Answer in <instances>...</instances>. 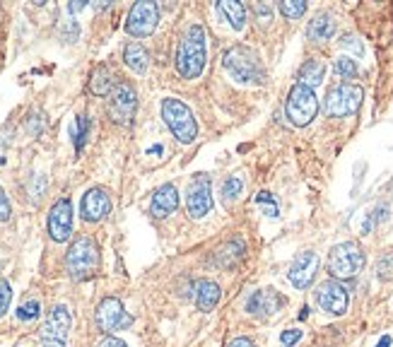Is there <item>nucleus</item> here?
Here are the masks:
<instances>
[{
    "mask_svg": "<svg viewBox=\"0 0 393 347\" xmlns=\"http://www.w3.org/2000/svg\"><path fill=\"white\" fill-rule=\"evenodd\" d=\"M207 58V34L200 25H191L179 42L176 51V70L181 77L195 80L203 72Z\"/></svg>",
    "mask_w": 393,
    "mask_h": 347,
    "instance_id": "1",
    "label": "nucleus"
},
{
    "mask_svg": "<svg viewBox=\"0 0 393 347\" xmlns=\"http://www.w3.org/2000/svg\"><path fill=\"white\" fill-rule=\"evenodd\" d=\"M222 68L229 72L237 82L244 84H261L266 82V65L261 56L251 46H232L222 56Z\"/></svg>",
    "mask_w": 393,
    "mask_h": 347,
    "instance_id": "2",
    "label": "nucleus"
},
{
    "mask_svg": "<svg viewBox=\"0 0 393 347\" xmlns=\"http://www.w3.org/2000/svg\"><path fill=\"white\" fill-rule=\"evenodd\" d=\"M65 268L72 280H87L99 268V246L92 236H77L70 244L68 255H65Z\"/></svg>",
    "mask_w": 393,
    "mask_h": 347,
    "instance_id": "3",
    "label": "nucleus"
},
{
    "mask_svg": "<svg viewBox=\"0 0 393 347\" xmlns=\"http://www.w3.org/2000/svg\"><path fill=\"white\" fill-rule=\"evenodd\" d=\"M162 118H165L167 128L172 130V135L179 142H193L195 135H198V126H195V118L191 109L183 101L174 99V96H167L162 99Z\"/></svg>",
    "mask_w": 393,
    "mask_h": 347,
    "instance_id": "4",
    "label": "nucleus"
},
{
    "mask_svg": "<svg viewBox=\"0 0 393 347\" xmlns=\"http://www.w3.org/2000/svg\"><path fill=\"white\" fill-rule=\"evenodd\" d=\"M364 268V251L355 241H342L330 248L328 272L335 280H352Z\"/></svg>",
    "mask_w": 393,
    "mask_h": 347,
    "instance_id": "5",
    "label": "nucleus"
},
{
    "mask_svg": "<svg viewBox=\"0 0 393 347\" xmlns=\"http://www.w3.org/2000/svg\"><path fill=\"white\" fill-rule=\"evenodd\" d=\"M362 96L364 92L357 84H350V82L335 84V87H330L328 94H326V101H323L326 116H330V118L352 116V113L362 106Z\"/></svg>",
    "mask_w": 393,
    "mask_h": 347,
    "instance_id": "6",
    "label": "nucleus"
},
{
    "mask_svg": "<svg viewBox=\"0 0 393 347\" xmlns=\"http://www.w3.org/2000/svg\"><path fill=\"white\" fill-rule=\"evenodd\" d=\"M285 113L295 126H309L318 113V99L314 94V89L304 87V84H295L288 94V106Z\"/></svg>",
    "mask_w": 393,
    "mask_h": 347,
    "instance_id": "7",
    "label": "nucleus"
},
{
    "mask_svg": "<svg viewBox=\"0 0 393 347\" xmlns=\"http://www.w3.org/2000/svg\"><path fill=\"white\" fill-rule=\"evenodd\" d=\"M138 109V94L133 89V84L119 82L109 94V104H106V111H109V118L119 126H131L133 116H136Z\"/></svg>",
    "mask_w": 393,
    "mask_h": 347,
    "instance_id": "8",
    "label": "nucleus"
},
{
    "mask_svg": "<svg viewBox=\"0 0 393 347\" xmlns=\"http://www.w3.org/2000/svg\"><path fill=\"white\" fill-rule=\"evenodd\" d=\"M68 331H70L68 306L56 304L53 309L49 311L41 331H39V340H41L44 347H65V343H68Z\"/></svg>",
    "mask_w": 393,
    "mask_h": 347,
    "instance_id": "9",
    "label": "nucleus"
},
{
    "mask_svg": "<svg viewBox=\"0 0 393 347\" xmlns=\"http://www.w3.org/2000/svg\"><path fill=\"white\" fill-rule=\"evenodd\" d=\"M157 22H160V8L157 3L150 0H140L131 8V13L126 17V32L131 37H150L157 30Z\"/></svg>",
    "mask_w": 393,
    "mask_h": 347,
    "instance_id": "10",
    "label": "nucleus"
},
{
    "mask_svg": "<svg viewBox=\"0 0 393 347\" xmlns=\"http://www.w3.org/2000/svg\"><path fill=\"white\" fill-rule=\"evenodd\" d=\"M186 210L193 220H203L212 210V193H210V176L195 174L186 189Z\"/></svg>",
    "mask_w": 393,
    "mask_h": 347,
    "instance_id": "11",
    "label": "nucleus"
},
{
    "mask_svg": "<svg viewBox=\"0 0 393 347\" xmlns=\"http://www.w3.org/2000/svg\"><path fill=\"white\" fill-rule=\"evenodd\" d=\"M94 321H97V328L102 333H114L121 331V328H128L133 323V318L128 316V311L123 309V304L116 297H106L99 301L97 314H94Z\"/></svg>",
    "mask_w": 393,
    "mask_h": 347,
    "instance_id": "12",
    "label": "nucleus"
},
{
    "mask_svg": "<svg viewBox=\"0 0 393 347\" xmlns=\"http://www.w3.org/2000/svg\"><path fill=\"white\" fill-rule=\"evenodd\" d=\"M316 304L321 306L326 314L342 316L347 311V304H350V294L342 287L338 280H326L316 287Z\"/></svg>",
    "mask_w": 393,
    "mask_h": 347,
    "instance_id": "13",
    "label": "nucleus"
},
{
    "mask_svg": "<svg viewBox=\"0 0 393 347\" xmlns=\"http://www.w3.org/2000/svg\"><path fill=\"white\" fill-rule=\"evenodd\" d=\"M46 227H49V236H51L53 241H58V244L68 241L70 232H72V203L68 198H58V201L53 203L51 210H49Z\"/></svg>",
    "mask_w": 393,
    "mask_h": 347,
    "instance_id": "14",
    "label": "nucleus"
},
{
    "mask_svg": "<svg viewBox=\"0 0 393 347\" xmlns=\"http://www.w3.org/2000/svg\"><path fill=\"white\" fill-rule=\"evenodd\" d=\"M285 306V297L275 289H258L246 301V311L256 318H271L273 314H278L280 309Z\"/></svg>",
    "mask_w": 393,
    "mask_h": 347,
    "instance_id": "15",
    "label": "nucleus"
},
{
    "mask_svg": "<svg viewBox=\"0 0 393 347\" xmlns=\"http://www.w3.org/2000/svg\"><path fill=\"white\" fill-rule=\"evenodd\" d=\"M316 270H318V255L314 251H302L292 260L288 277L297 289H307L314 282V277H316Z\"/></svg>",
    "mask_w": 393,
    "mask_h": 347,
    "instance_id": "16",
    "label": "nucleus"
},
{
    "mask_svg": "<svg viewBox=\"0 0 393 347\" xmlns=\"http://www.w3.org/2000/svg\"><path fill=\"white\" fill-rule=\"evenodd\" d=\"M109 213H111V198L104 189H99L97 186V189H89L85 196H82L80 215L85 222H99Z\"/></svg>",
    "mask_w": 393,
    "mask_h": 347,
    "instance_id": "17",
    "label": "nucleus"
},
{
    "mask_svg": "<svg viewBox=\"0 0 393 347\" xmlns=\"http://www.w3.org/2000/svg\"><path fill=\"white\" fill-rule=\"evenodd\" d=\"M179 208V191L174 184H165L160 186V189L155 191L153 196V206H150V215L157 220L167 217V215H172L174 210Z\"/></svg>",
    "mask_w": 393,
    "mask_h": 347,
    "instance_id": "18",
    "label": "nucleus"
},
{
    "mask_svg": "<svg viewBox=\"0 0 393 347\" xmlns=\"http://www.w3.org/2000/svg\"><path fill=\"white\" fill-rule=\"evenodd\" d=\"M244 255H246L244 241H241V239H229L224 246H220L215 251V255H212V263L222 270H229V268H237L241 260H244Z\"/></svg>",
    "mask_w": 393,
    "mask_h": 347,
    "instance_id": "19",
    "label": "nucleus"
},
{
    "mask_svg": "<svg viewBox=\"0 0 393 347\" xmlns=\"http://www.w3.org/2000/svg\"><path fill=\"white\" fill-rule=\"evenodd\" d=\"M333 34H335V20L328 13H318L307 27V39L314 44H326Z\"/></svg>",
    "mask_w": 393,
    "mask_h": 347,
    "instance_id": "20",
    "label": "nucleus"
},
{
    "mask_svg": "<svg viewBox=\"0 0 393 347\" xmlns=\"http://www.w3.org/2000/svg\"><path fill=\"white\" fill-rule=\"evenodd\" d=\"M193 297L200 311H212L220 301V284L212 280H198L193 284Z\"/></svg>",
    "mask_w": 393,
    "mask_h": 347,
    "instance_id": "21",
    "label": "nucleus"
},
{
    "mask_svg": "<svg viewBox=\"0 0 393 347\" xmlns=\"http://www.w3.org/2000/svg\"><path fill=\"white\" fill-rule=\"evenodd\" d=\"M114 75H111V68L109 65H97L89 75V92L94 96H106L111 94L114 89Z\"/></svg>",
    "mask_w": 393,
    "mask_h": 347,
    "instance_id": "22",
    "label": "nucleus"
},
{
    "mask_svg": "<svg viewBox=\"0 0 393 347\" xmlns=\"http://www.w3.org/2000/svg\"><path fill=\"white\" fill-rule=\"evenodd\" d=\"M123 61H126V65L131 68L133 72H138V75H143L150 65L148 51H145L143 44H138V42H131L126 49H123Z\"/></svg>",
    "mask_w": 393,
    "mask_h": 347,
    "instance_id": "23",
    "label": "nucleus"
},
{
    "mask_svg": "<svg viewBox=\"0 0 393 347\" xmlns=\"http://www.w3.org/2000/svg\"><path fill=\"white\" fill-rule=\"evenodd\" d=\"M217 13L232 25V30L241 32L246 27V8L237 3V0H222V3H217Z\"/></svg>",
    "mask_w": 393,
    "mask_h": 347,
    "instance_id": "24",
    "label": "nucleus"
},
{
    "mask_svg": "<svg viewBox=\"0 0 393 347\" xmlns=\"http://www.w3.org/2000/svg\"><path fill=\"white\" fill-rule=\"evenodd\" d=\"M326 75V63L318 58H309L304 65L299 68V82L297 84H304V87L314 89L316 84H321V80Z\"/></svg>",
    "mask_w": 393,
    "mask_h": 347,
    "instance_id": "25",
    "label": "nucleus"
},
{
    "mask_svg": "<svg viewBox=\"0 0 393 347\" xmlns=\"http://www.w3.org/2000/svg\"><path fill=\"white\" fill-rule=\"evenodd\" d=\"M220 193H222V201L224 203L237 201L241 193H244V179H241V176H229V179H224Z\"/></svg>",
    "mask_w": 393,
    "mask_h": 347,
    "instance_id": "26",
    "label": "nucleus"
},
{
    "mask_svg": "<svg viewBox=\"0 0 393 347\" xmlns=\"http://www.w3.org/2000/svg\"><path fill=\"white\" fill-rule=\"evenodd\" d=\"M87 133H89V118L87 116H77L75 118V126L70 128V135H72V142H75V150L77 152L85 147Z\"/></svg>",
    "mask_w": 393,
    "mask_h": 347,
    "instance_id": "27",
    "label": "nucleus"
},
{
    "mask_svg": "<svg viewBox=\"0 0 393 347\" xmlns=\"http://www.w3.org/2000/svg\"><path fill=\"white\" fill-rule=\"evenodd\" d=\"M335 72H338L342 80H352V77H357L359 70L350 56H338V58H335Z\"/></svg>",
    "mask_w": 393,
    "mask_h": 347,
    "instance_id": "28",
    "label": "nucleus"
},
{
    "mask_svg": "<svg viewBox=\"0 0 393 347\" xmlns=\"http://www.w3.org/2000/svg\"><path fill=\"white\" fill-rule=\"evenodd\" d=\"M280 13L288 20H299L307 13V3L304 0H285V3H280Z\"/></svg>",
    "mask_w": 393,
    "mask_h": 347,
    "instance_id": "29",
    "label": "nucleus"
},
{
    "mask_svg": "<svg viewBox=\"0 0 393 347\" xmlns=\"http://www.w3.org/2000/svg\"><path fill=\"white\" fill-rule=\"evenodd\" d=\"M376 275L381 280H393V251H384L376 260Z\"/></svg>",
    "mask_w": 393,
    "mask_h": 347,
    "instance_id": "30",
    "label": "nucleus"
},
{
    "mask_svg": "<svg viewBox=\"0 0 393 347\" xmlns=\"http://www.w3.org/2000/svg\"><path fill=\"white\" fill-rule=\"evenodd\" d=\"M39 314H41V306H39L37 299H30L25 301V304L18 309V318L20 321H34V318H39Z\"/></svg>",
    "mask_w": 393,
    "mask_h": 347,
    "instance_id": "31",
    "label": "nucleus"
},
{
    "mask_svg": "<svg viewBox=\"0 0 393 347\" xmlns=\"http://www.w3.org/2000/svg\"><path fill=\"white\" fill-rule=\"evenodd\" d=\"M256 203L263 208V213L268 215V217H278V203L273 201V196L268 191H261L256 196Z\"/></svg>",
    "mask_w": 393,
    "mask_h": 347,
    "instance_id": "32",
    "label": "nucleus"
},
{
    "mask_svg": "<svg viewBox=\"0 0 393 347\" xmlns=\"http://www.w3.org/2000/svg\"><path fill=\"white\" fill-rule=\"evenodd\" d=\"M340 46L345 49V51H350V53H355V56H362L364 53L362 42H359L355 34H345V37L340 39Z\"/></svg>",
    "mask_w": 393,
    "mask_h": 347,
    "instance_id": "33",
    "label": "nucleus"
},
{
    "mask_svg": "<svg viewBox=\"0 0 393 347\" xmlns=\"http://www.w3.org/2000/svg\"><path fill=\"white\" fill-rule=\"evenodd\" d=\"M10 299H13V289H10L8 280H3V277H0V316L8 311Z\"/></svg>",
    "mask_w": 393,
    "mask_h": 347,
    "instance_id": "34",
    "label": "nucleus"
},
{
    "mask_svg": "<svg viewBox=\"0 0 393 347\" xmlns=\"http://www.w3.org/2000/svg\"><path fill=\"white\" fill-rule=\"evenodd\" d=\"M299 338H302V331H297V328H288V331H283V335H280V345L295 347V343H299Z\"/></svg>",
    "mask_w": 393,
    "mask_h": 347,
    "instance_id": "35",
    "label": "nucleus"
},
{
    "mask_svg": "<svg viewBox=\"0 0 393 347\" xmlns=\"http://www.w3.org/2000/svg\"><path fill=\"white\" fill-rule=\"evenodd\" d=\"M254 13H256V20L261 22V25H271V20H273V10H271V5H261V3H256V5H254Z\"/></svg>",
    "mask_w": 393,
    "mask_h": 347,
    "instance_id": "36",
    "label": "nucleus"
},
{
    "mask_svg": "<svg viewBox=\"0 0 393 347\" xmlns=\"http://www.w3.org/2000/svg\"><path fill=\"white\" fill-rule=\"evenodd\" d=\"M10 215H13V208H10V201L8 196H5L3 186H0V222H8Z\"/></svg>",
    "mask_w": 393,
    "mask_h": 347,
    "instance_id": "37",
    "label": "nucleus"
},
{
    "mask_svg": "<svg viewBox=\"0 0 393 347\" xmlns=\"http://www.w3.org/2000/svg\"><path fill=\"white\" fill-rule=\"evenodd\" d=\"M97 347H128V345L123 343V340H119V338H111V335H106V338Z\"/></svg>",
    "mask_w": 393,
    "mask_h": 347,
    "instance_id": "38",
    "label": "nucleus"
},
{
    "mask_svg": "<svg viewBox=\"0 0 393 347\" xmlns=\"http://www.w3.org/2000/svg\"><path fill=\"white\" fill-rule=\"evenodd\" d=\"M85 8H87L85 0H75V3H70V5H68V13H70V15H75V13H80V10H85Z\"/></svg>",
    "mask_w": 393,
    "mask_h": 347,
    "instance_id": "39",
    "label": "nucleus"
},
{
    "mask_svg": "<svg viewBox=\"0 0 393 347\" xmlns=\"http://www.w3.org/2000/svg\"><path fill=\"white\" fill-rule=\"evenodd\" d=\"M227 347H254V343L249 338H234Z\"/></svg>",
    "mask_w": 393,
    "mask_h": 347,
    "instance_id": "40",
    "label": "nucleus"
},
{
    "mask_svg": "<svg viewBox=\"0 0 393 347\" xmlns=\"http://www.w3.org/2000/svg\"><path fill=\"white\" fill-rule=\"evenodd\" d=\"M376 347H391V338H389V335H384V338L379 340V345H376Z\"/></svg>",
    "mask_w": 393,
    "mask_h": 347,
    "instance_id": "41",
    "label": "nucleus"
},
{
    "mask_svg": "<svg viewBox=\"0 0 393 347\" xmlns=\"http://www.w3.org/2000/svg\"><path fill=\"white\" fill-rule=\"evenodd\" d=\"M307 316H309V309H307V306H304V309L299 311V321H307Z\"/></svg>",
    "mask_w": 393,
    "mask_h": 347,
    "instance_id": "42",
    "label": "nucleus"
}]
</instances>
